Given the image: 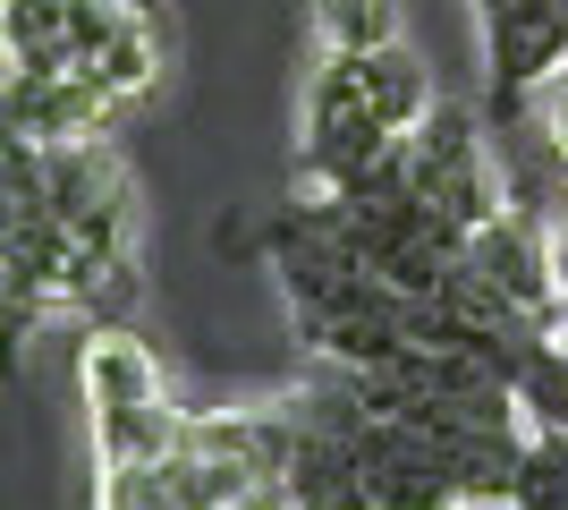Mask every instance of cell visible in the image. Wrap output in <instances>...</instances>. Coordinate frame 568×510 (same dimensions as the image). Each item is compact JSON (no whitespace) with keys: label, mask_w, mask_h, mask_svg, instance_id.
<instances>
[{"label":"cell","mask_w":568,"mask_h":510,"mask_svg":"<svg viewBox=\"0 0 568 510\" xmlns=\"http://www.w3.org/2000/svg\"><path fill=\"white\" fill-rule=\"evenodd\" d=\"M407 146H416V196H433L442 213H458L467 230L509 213L500 179H493V153H484V137H475V120L458 102H433L425 128H407Z\"/></svg>","instance_id":"cell-1"},{"label":"cell","mask_w":568,"mask_h":510,"mask_svg":"<svg viewBox=\"0 0 568 510\" xmlns=\"http://www.w3.org/2000/svg\"><path fill=\"white\" fill-rule=\"evenodd\" d=\"M467 264L493 281V290H509L526 307V316H560V264H551V239L535 230V221H518V213H500V221H484L475 230V247H467Z\"/></svg>","instance_id":"cell-2"},{"label":"cell","mask_w":568,"mask_h":510,"mask_svg":"<svg viewBox=\"0 0 568 510\" xmlns=\"http://www.w3.org/2000/svg\"><path fill=\"white\" fill-rule=\"evenodd\" d=\"M119 102L102 94L94 77H9V137H34V146H77V137H102Z\"/></svg>","instance_id":"cell-3"},{"label":"cell","mask_w":568,"mask_h":510,"mask_svg":"<svg viewBox=\"0 0 568 510\" xmlns=\"http://www.w3.org/2000/svg\"><path fill=\"white\" fill-rule=\"evenodd\" d=\"M85 400H94V409L170 400V383H162V366H153V349H144L128 323H94V340H85Z\"/></svg>","instance_id":"cell-4"},{"label":"cell","mask_w":568,"mask_h":510,"mask_svg":"<svg viewBox=\"0 0 568 510\" xmlns=\"http://www.w3.org/2000/svg\"><path fill=\"white\" fill-rule=\"evenodd\" d=\"M356 77H365V102H374L382 120L399 128H425V111H433V77H425V60L407 43H382V51H356Z\"/></svg>","instance_id":"cell-5"},{"label":"cell","mask_w":568,"mask_h":510,"mask_svg":"<svg viewBox=\"0 0 568 510\" xmlns=\"http://www.w3.org/2000/svg\"><path fill=\"white\" fill-rule=\"evenodd\" d=\"M314 43H323V51H382V43H399V0H314Z\"/></svg>","instance_id":"cell-6"},{"label":"cell","mask_w":568,"mask_h":510,"mask_svg":"<svg viewBox=\"0 0 568 510\" xmlns=\"http://www.w3.org/2000/svg\"><path fill=\"white\" fill-rule=\"evenodd\" d=\"M509 510H568V434H560V426H535V434H526Z\"/></svg>","instance_id":"cell-7"},{"label":"cell","mask_w":568,"mask_h":510,"mask_svg":"<svg viewBox=\"0 0 568 510\" xmlns=\"http://www.w3.org/2000/svg\"><path fill=\"white\" fill-rule=\"evenodd\" d=\"M518 400H526V417H535V426H560V434H568V349H560V340L526 366Z\"/></svg>","instance_id":"cell-8"},{"label":"cell","mask_w":568,"mask_h":510,"mask_svg":"<svg viewBox=\"0 0 568 510\" xmlns=\"http://www.w3.org/2000/svg\"><path fill=\"white\" fill-rule=\"evenodd\" d=\"M544 120H551V137H560V153H568V60L544 77Z\"/></svg>","instance_id":"cell-9"},{"label":"cell","mask_w":568,"mask_h":510,"mask_svg":"<svg viewBox=\"0 0 568 510\" xmlns=\"http://www.w3.org/2000/svg\"><path fill=\"white\" fill-rule=\"evenodd\" d=\"M551 264H560V298H568V221L551 230Z\"/></svg>","instance_id":"cell-10"},{"label":"cell","mask_w":568,"mask_h":510,"mask_svg":"<svg viewBox=\"0 0 568 510\" xmlns=\"http://www.w3.org/2000/svg\"><path fill=\"white\" fill-rule=\"evenodd\" d=\"M551 340H560V349H568V298H560V316H551Z\"/></svg>","instance_id":"cell-11"}]
</instances>
